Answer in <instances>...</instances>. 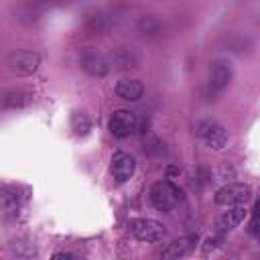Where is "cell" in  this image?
Masks as SVG:
<instances>
[{
  "mask_svg": "<svg viewBox=\"0 0 260 260\" xmlns=\"http://www.w3.org/2000/svg\"><path fill=\"white\" fill-rule=\"evenodd\" d=\"M181 197H183L181 189L171 181L154 183L150 187V193H148V199H150V203H152V207L156 211H171Z\"/></svg>",
  "mask_w": 260,
  "mask_h": 260,
  "instance_id": "cell-1",
  "label": "cell"
},
{
  "mask_svg": "<svg viewBox=\"0 0 260 260\" xmlns=\"http://www.w3.org/2000/svg\"><path fill=\"white\" fill-rule=\"evenodd\" d=\"M41 65V57L35 51H12L6 57V67L18 75V77H28L32 75Z\"/></svg>",
  "mask_w": 260,
  "mask_h": 260,
  "instance_id": "cell-2",
  "label": "cell"
},
{
  "mask_svg": "<svg viewBox=\"0 0 260 260\" xmlns=\"http://www.w3.org/2000/svg\"><path fill=\"white\" fill-rule=\"evenodd\" d=\"M110 65L118 71H134L142 65V55L136 47H130V45H122V47H116L112 53H110Z\"/></svg>",
  "mask_w": 260,
  "mask_h": 260,
  "instance_id": "cell-3",
  "label": "cell"
},
{
  "mask_svg": "<svg viewBox=\"0 0 260 260\" xmlns=\"http://www.w3.org/2000/svg\"><path fill=\"white\" fill-rule=\"evenodd\" d=\"M234 77V71H232V65L228 59H215L209 67V75H207V87L211 93H221L230 81Z\"/></svg>",
  "mask_w": 260,
  "mask_h": 260,
  "instance_id": "cell-4",
  "label": "cell"
},
{
  "mask_svg": "<svg viewBox=\"0 0 260 260\" xmlns=\"http://www.w3.org/2000/svg\"><path fill=\"white\" fill-rule=\"evenodd\" d=\"M252 195V189L244 183H230L223 185L221 189L215 191V203L223 205V207H232V205H244Z\"/></svg>",
  "mask_w": 260,
  "mask_h": 260,
  "instance_id": "cell-5",
  "label": "cell"
},
{
  "mask_svg": "<svg viewBox=\"0 0 260 260\" xmlns=\"http://www.w3.org/2000/svg\"><path fill=\"white\" fill-rule=\"evenodd\" d=\"M130 232L136 240L140 242H160L167 234V230L162 228V223L148 219V217H138L130 221Z\"/></svg>",
  "mask_w": 260,
  "mask_h": 260,
  "instance_id": "cell-6",
  "label": "cell"
},
{
  "mask_svg": "<svg viewBox=\"0 0 260 260\" xmlns=\"http://www.w3.org/2000/svg\"><path fill=\"white\" fill-rule=\"evenodd\" d=\"M79 65H81V69L87 73V75H91V77H106L108 73H110V59L108 57H104L102 53H98V51H93V49H87V51H83L81 53V57H79Z\"/></svg>",
  "mask_w": 260,
  "mask_h": 260,
  "instance_id": "cell-7",
  "label": "cell"
},
{
  "mask_svg": "<svg viewBox=\"0 0 260 260\" xmlns=\"http://www.w3.org/2000/svg\"><path fill=\"white\" fill-rule=\"evenodd\" d=\"M138 116L128 110H116L110 116V132L116 138H128L132 132H136Z\"/></svg>",
  "mask_w": 260,
  "mask_h": 260,
  "instance_id": "cell-8",
  "label": "cell"
},
{
  "mask_svg": "<svg viewBox=\"0 0 260 260\" xmlns=\"http://www.w3.org/2000/svg\"><path fill=\"white\" fill-rule=\"evenodd\" d=\"M134 171H136V160H134L132 154L120 150V152H116L112 156V160H110V173H112L114 181L126 183L134 175Z\"/></svg>",
  "mask_w": 260,
  "mask_h": 260,
  "instance_id": "cell-9",
  "label": "cell"
},
{
  "mask_svg": "<svg viewBox=\"0 0 260 260\" xmlns=\"http://www.w3.org/2000/svg\"><path fill=\"white\" fill-rule=\"evenodd\" d=\"M165 30H167V24L158 14H142L136 20V32L142 39H160Z\"/></svg>",
  "mask_w": 260,
  "mask_h": 260,
  "instance_id": "cell-10",
  "label": "cell"
},
{
  "mask_svg": "<svg viewBox=\"0 0 260 260\" xmlns=\"http://www.w3.org/2000/svg\"><path fill=\"white\" fill-rule=\"evenodd\" d=\"M116 95L124 102H136L144 95V85L140 79H120L116 83Z\"/></svg>",
  "mask_w": 260,
  "mask_h": 260,
  "instance_id": "cell-11",
  "label": "cell"
},
{
  "mask_svg": "<svg viewBox=\"0 0 260 260\" xmlns=\"http://www.w3.org/2000/svg\"><path fill=\"white\" fill-rule=\"evenodd\" d=\"M195 244H197V236H195V234L183 236V238L171 242V244L160 252V256H162V258H181V256L189 254V252L195 248Z\"/></svg>",
  "mask_w": 260,
  "mask_h": 260,
  "instance_id": "cell-12",
  "label": "cell"
},
{
  "mask_svg": "<svg viewBox=\"0 0 260 260\" xmlns=\"http://www.w3.org/2000/svg\"><path fill=\"white\" fill-rule=\"evenodd\" d=\"M0 201H2V217L8 221V219H14L18 215V209H20V199L16 195L14 189H10L8 185H2L0 189Z\"/></svg>",
  "mask_w": 260,
  "mask_h": 260,
  "instance_id": "cell-13",
  "label": "cell"
},
{
  "mask_svg": "<svg viewBox=\"0 0 260 260\" xmlns=\"http://www.w3.org/2000/svg\"><path fill=\"white\" fill-rule=\"evenodd\" d=\"M246 217V209H244V205H232V207H228V211H223V215L217 219V223H215V228H217V232H230V230H234L242 219Z\"/></svg>",
  "mask_w": 260,
  "mask_h": 260,
  "instance_id": "cell-14",
  "label": "cell"
},
{
  "mask_svg": "<svg viewBox=\"0 0 260 260\" xmlns=\"http://www.w3.org/2000/svg\"><path fill=\"white\" fill-rule=\"evenodd\" d=\"M30 100H32V95L28 91H24V89H10L2 98V108L4 110H18V108L28 106Z\"/></svg>",
  "mask_w": 260,
  "mask_h": 260,
  "instance_id": "cell-15",
  "label": "cell"
},
{
  "mask_svg": "<svg viewBox=\"0 0 260 260\" xmlns=\"http://www.w3.org/2000/svg\"><path fill=\"white\" fill-rule=\"evenodd\" d=\"M71 130L75 136H85L91 130V120L85 112H73L71 114Z\"/></svg>",
  "mask_w": 260,
  "mask_h": 260,
  "instance_id": "cell-16",
  "label": "cell"
},
{
  "mask_svg": "<svg viewBox=\"0 0 260 260\" xmlns=\"http://www.w3.org/2000/svg\"><path fill=\"white\" fill-rule=\"evenodd\" d=\"M205 144H207L209 148H213V150H221V148L228 144V130H225L221 124H217V128L205 138Z\"/></svg>",
  "mask_w": 260,
  "mask_h": 260,
  "instance_id": "cell-17",
  "label": "cell"
},
{
  "mask_svg": "<svg viewBox=\"0 0 260 260\" xmlns=\"http://www.w3.org/2000/svg\"><path fill=\"white\" fill-rule=\"evenodd\" d=\"M85 26H87L91 32H95V35H102L104 30H108V26H110V20H108V16H106V14L98 12V14H91V16L87 18Z\"/></svg>",
  "mask_w": 260,
  "mask_h": 260,
  "instance_id": "cell-18",
  "label": "cell"
},
{
  "mask_svg": "<svg viewBox=\"0 0 260 260\" xmlns=\"http://www.w3.org/2000/svg\"><path fill=\"white\" fill-rule=\"evenodd\" d=\"M228 47H230V51H234V53H238V55H244V53H248V51H250L252 43L248 41V37L232 35V37L228 39Z\"/></svg>",
  "mask_w": 260,
  "mask_h": 260,
  "instance_id": "cell-19",
  "label": "cell"
},
{
  "mask_svg": "<svg viewBox=\"0 0 260 260\" xmlns=\"http://www.w3.org/2000/svg\"><path fill=\"white\" fill-rule=\"evenodd\" d=\"M217 128V122L215 120H209V118H205V120H199V122H195V126H193V134L197 136V138H207L213 130Z\"/></svg>",
  "mask_w": 260,
  "mask_h": 260,
  "instance_id": "cell-20",
  "label": "cell"
},
{
  "mask_svg": "<svg viewBox=\"0 0 260 260\" xmlns=\"http://www.w3.org/2000/svg\"><path fill=\"white\" fill-rule=\"evenodd\" d=\"M10 250H12V254L16 258H32V256H37L35 246L32 244H26V242H12Z\"/></svg>",
  "mask_w": 260,
  "mask_h": 260,
  "instance_id": "cell-21",
  "label": "cell"
},
{
  "mask_svg": "<svg viewBox=\"0 0 260 260\" xmlns=\"http://www.w3.org/2000/svg\"><path fill=\"white\" fill-rule=\"evenodd\" d=\"M250 234L252 236H258L260 238V197L256 199L254 203V209H252V217H250Z\"/></svg>",
  "mask_w": 260,
  "mask_h": 260,
  "instance_id": "cell-22",
  "label": "cell"
},
{
  "mask_svg": "<svg viewBox=\"0 0 260 260\" xmlns=\"http://www.w3.org/2000/svg\"><path fill=\"white\" fill-rule=\"evenodd\" d=\"M142 136H144V150H146V152H150V154L162 152V144H160V140H158L156 136H152L150 132H146V134H142Z\"/></svg>",
  "mask_w": 260,
  "mask_h": 260,
  "instance_id": "cell-23",
  "label": "cell"
},
{
  "mask_svg": "<svg viewBox=\"0 0 260 260\" xmlns=\"http://www.w3.org/2000/svg\"><path fill=\"white\" fill-rule=\"evenodd\" d=\"M209 181H211V175L205 169H197V173L193 175V187H197V189H203Z\"/></svg>",
  "mask_w": 260,
  "mask_h": 260,
  "instance_id": "cell-24",
  "label": "cell"
},
{
  "mask_svg": "<svg viewBox=\"0 0 260 260\" xmlns=\"http://www.w3.org/2000/svg\"><path fill=\"white\" fill-rule=\"evenodd\" d=\"M221 242H223V234H221V232H217V234H213V236H209V238L205 240L203 250H205V252L215 250V248H219V246H221Z\"/></svg>",
  "mask_w": 260,
  "mask_h": 260,
  "instance_id": "cell-25",
  "label": "cell"
},
{
  "mask_svg": "<svg viewBox=\"0 0 260 260\" xmlns=\"http://www.w3.org/2000/svg\"><path fill=\"white\" fill-rule=\"evenodd\" d=\"M77 256L75 254H71V252H57V254H53V260H75Z\"/></svg>",
  "mask_w": 260,
  "mask_h": 260,
  "instance_id": "cell-26",
  "label": "cell"
},
{
  "mask_svg": "<svg viewBox=\"0 0 260 260\" xmlns=\"http://www.w3.org/2000/svg\"><path fill=\"white\" fill-rule=\"evenodd\" d=\"M167 175H169V177H173V175H179V169H177V167H169V169H167Z\"/></svg>",
  "mask_w": 260,
  "mask_h": 260,
  "instance_id": "cell-27",
  "label": "cell"
}]
</instances>
